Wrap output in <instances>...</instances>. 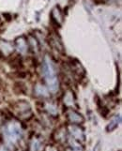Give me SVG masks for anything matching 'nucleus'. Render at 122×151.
Returning a JSON list of instances; mask_svg holds the SVG:
<instances>
[{
    "mask_svg": "<svg viewBox=\"0 0 122 151\" xmlns=\"http://www.w3.org/2000/svg\"><path fill=\"white\" fill-rule=\"evenodd\" d=\"M64 102H65L66 105L70 106V107L75 104V100H74V96H73L71 91H68L65 94V96H64Z\"/></svg>",
    "mask_w": 122,
    "mask_h": 151,
    "instance_id": "nucleus-8",
    "label": "nucleus"
},
{
    "mask_svg": "<svg viewBox=\"0 0 122 151\" xmlns=\"http://www.w3.org/2000/svg\"><path fill=\"white\" fill-rule=\"evenodd\" d=\"M49 42L53 48H55L59 53H64V46H63L61 40L56 35H51L49 39Z\"/></svg>",
    "mask_w": 122,
    "mask_h": 151,
    "instance_id": "nucleus-5",
    "label": "nucleus"
},
{
    "mask_svg": "<svg viewBox=\"0 0 122 151\" xmlns=\"http://www.w3.org/2000/svg\"><path fill=\"white\" fill-rule=\"evenodd\" d=\"M15 44H16V48L21 54H25L27 52L28 44H27V40L25 38H18L16 41H15Z\"/></svg>",
    "mask_w": 122,
    "mask_h": 151,
    "instance_id": "nucleus-6",
    "label": "nucleus"
},
{
    "mask_svg": "<svg viewBox=\"0 0 122 151\" xmlns=\"http://www.w3.org/2000/svg\"><path fill=\"white\" fill-rule=\"evenodd\" d=\"M67 151H83V150H82V149H80V147H73L69 148Z\"/></svg>",
    "mask_w": 122,
    "mask_h": 151,
    "instance_id": "nucleus-13",
    "label": "nucleus"
},
{
    "mask_svg": "<svg viewBox=\"0 0 122 151\" xmlns=\"http://www.w3.org/2000/svg\"><path fill=\"white\" fill-rule=\"evenodd\" d=\"M71 134L73 135V137L75 138V139H77V140L84 139V133L80 129V128H78V127H71Z\"/></svg>",
    "mask_w": 122,
    "mask_h": 151,
    "instance_id": "nucleus-10",
    "label": "nucleus"
},
{
    "mask_svg": "<svg viewBox=\"0 0 122 151\" xmlns=\"http://www.w3.org/2000/svg\"><path fill=\"white\" fill-rule=\"evenodd\" d=\"M68 118L71 122H74V123H79L83 121V117L82 116H80L79 114L75 113V112H70L68 114Z\"/></svg>",
    "mask_w": 122,
    "mask_h": 151,
    "instance_id": "nucleus-9",
    "label": "nucleus"
},
{
    "mask_svg": "<svg viewBox=\"0 0 122 151\" xmlns=\"http://www.w3.org/2000/svg\"><path fill=\"white\" fill-rule=\"evenodd\" d=\"M36 92L37 93H40V94H41V95H44V96H46L47 94H48V93L47 92H44L45 91V88L42 86H40V85H38L36 86Z\"/></svg>",
    "mask_w": 122,
    "mask_h": 151,
    "instance_id": "nucleus-12",
    "label": "nucleus"
},
{
    "mask_svg": "<svg viewBox=\"0 0 122 151\" xmlns=\"http://www.w3.org/2000/svg\"><path fill=\"white\" fill-rule=\"evenodd\" d=\"M16 114L21 119H27L31 116V109L28 103L25 101H21L16 106Z\"/></svg>",
    "mask_w": 122,
    "mask_h": 151,
    "instance_id": "nucleus-3",
    "label": "nucleus"
},
{
    "mask_svg": "<svg viewBox=\"0 0 122 151\" xmlns=\"http://www.w3.org/2000/svg\"><path fill=\"white\" fill-rule=\"evenodd\" d=\"M43 75L47 86L52 92H56L58 89V80L56 77V72L54 64L49 59L48 56H45L43 61Z\"/></svg>",
    "mask_w": 122,
    "mask_h": 151,
    "instance_id": "nucleus-1",
    "label": "nucleus"
},
{
    "mask_svg": "<svg viewBox=\"0 0 122 151\" xmlns=\"http://www.w3.org/2000/svg\"><path fill=\"white\" fill-rule=\"evenodd\" d=\"M27 44H28V48L32 49L34 52H38L39 50V43L37 40H35V38H29V40H27Z\"/></svg>",
    "mask_w": 122,
    "mask_h": 151,
    "instance_id": "nucleus-11",
    "label": "nucleus"
},
{
    "mask_svg": "<svg viewBox=\"0 0 122 151\" xmlns=\"http://www.w3.org/2000/svg\"><path fill=\"white\" fill-rule=\"evenodd\" d=\"M4 134L8 142L14 143L21 137V129L16 124H9L5 129Z\"/></svg>",
    "mask_w": 122,
    "mask_h": 151,
    "instance_id": "nucleus-2",
    "label": "nucleus"
},
{
    "mask_svg": "<svg viewBox=\"0 0 122 151\" xmlns=\"http://www.w3.org/2000/svg\"><path fill=\"white\" fill-rule=\"evenodd\" d=\"M52 18L55 22L58 24H61L62 21H63V16L61 14V12L57 8H55L52 10Z\"/></svg>",
    "mask_w": 122,
    "mask_h": 151,
    "instance_id": "nucleus-7",
    "label": "nucleus"
},
{
    "mask_svg": "<svg viewBox=\"0 0 122 151\" xmlns=\"http://www.w3.org/2000/svg\"><path fill=\"white\" fill-rule=\"evenodd\" d=\"M44 151H56V149L54 147H50V145H49V147H47L45 148Z\"/></svg>",
    "mask_w": 122,
    "mask_h": 151,
    "instance_id": "nucleus-14",
    "label": "nucleus"
},
{
    "mask_svg": "<svg viewBox=\"0 0 122 151\" xmlns=\"http://www.w3.org/2000/svg\"><path fill=\"white\" fill-rule=\"evenodd\" d=\"M70 70L71 71V73L76 75L77 77H82L84 74V70L83 69V67L81 66V64L79 63L77 60H71V62L70 63Z\"/></svg>",
    "mask_w": 122,
    "mask_h": 151,
    "instance_id": "nucleus-4",
    "label": "nucleus"
}]
</instances>
